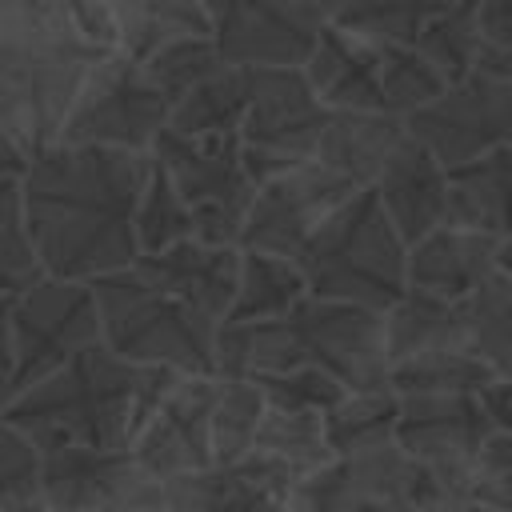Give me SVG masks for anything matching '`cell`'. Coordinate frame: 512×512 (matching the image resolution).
<instances>
[{
    "label": "cell",
    "mask_w": 512,
    "mask_h": 512,
    "mask_svg": "<svg viewBox=\"0 0 512 512\" xmlns=\"http://www.w3.org/2000/svg\"><path fill=\"white\" fill-rule=\"evenodd\" d=\"M480 24L484 40L512 48V0H480Z\"/></svg>",
    "instance_id": "7bdbcfd3"
},
{
    "label": "cell",
    "mask_w": 512,
    "mask_h": 512,
    "mask_svg": "<svg viewBox=\"0 0 512 512\" xmlns=\"http://www.w3.org/2000/svg\"><path fill=\"white\" fill-rule=\"evenodd\" d=\"M104 320V344L136 364H168L180 372H216V324L192 312L140 268L92 280Z\"/></svg>",
    "instance_id": "52a82bcc"
},
{
    "label": "cell",
    "mask_w": 512,
    "mask_h": 512,
    "mask_svg": "<svg viewBox=\"0 0 512 512\" xmlns=\"http://www.w3.org/2000/svg\"><path fill=\"white\" fill-rule=\"evenodd\" d=\"M304 364L332 372L352 392L392 388L384 312L308 292L284 316L220 324L216 332V372L224 376H264Z\"/></svg>",
    "instance_id": "277c9868"
},
{
    "label": "cell",
    "mask_w": 512,
    "mask_h": 512,
    "mask_svg": "<svg viewBox=\"0 0 512 512\" xmlns=\"http://www.w3.org/2000/svg\"><path fill=\"white\" fill-rule=\"evenodd\" d=\"M356 192L360 188L348 176H340L336 168L312 156L256 188L240 248L296 256L312 240V232Z\"/></svg>",
    "instance_id": "9a60e30c"
},
{
    "label": "cell",
    "mask_w": 512,
    "mask_h": 512,
    "mask_svg": "<svg viewBox=\"0 0 512 512\" xmlns=\"http://www.w3.org/2000/svg\"><path fill=\"white\" fill-rule=\"evenodd\" d=\"M464 504H492L512 512V432L496 428L464 480Z\"/></svg>",
    "instance_id": "ab89813d"
},
{
    "label": "cell",
    "mask_w": 512,
    "mask_h": 512,
    "mask_svg": "<svg viewBox=\"0 0 512 512\" xmlns=\"http://www.w3.org/2000/svg\"><path fill=\"white\" fill-rule=\"evenodd\" d=\"M372 188H376L380 204L388 208L392 224L400 228V236L408 240V248L452 220L448 164L412 128L400 140V148L388 156V164Z\"/></svg>",
    "instance_id": "ffe728a7"
},
{
    "label": "cell",
    "mask_w": 512,
    "mask_h": 512,
    "mask_svg": "<svg viewBox=\"0 0 512 512\" xmlns=\"http://www.w3.org/2000/svg\"><path fill=\"white\" fill-rule=\"evenodd\" d=\"M128 512H168V508H128Z\"/></svg>",
    "instance_id": "c3c4849f"
},
{
    "label": "cell",
    "mask_w": 512,
    "mask_h": 512,
    "mask_svg": "<svg viewBox=\"0 0 512 512\" xmlns=\"http://www.w3.org/2000/svg\"><path fill=\"white\" fill-rule=\"evenodd\" d=\"M316 296L388 312L408 292V240L392 224L376 188L348 196L296 252Z\"/></svg>",
    "instance_id": "5b68a950"
},
{
    "label": "cell",
    "mask_w": 512,
    "mask_h": 512,
    "mask_svg": "<svg viewBox=\"0 0 512 512\" xmlns=\"http://www.w3.org/2000/svg\"><path fill=\"white\" fill-rule=\"evenodd\" d=\"M404 136H408V116L332 108L328 128L316 148V160H324L328 168L348 176L356 188H372Z\"/></svg>",
    "instance_id": "603a6c76"
},
{
    "label": "cell",
    "mask_w": 512,
    "mask_h": 512,
    "mask_svg": "<svg viewBox=\"0 0 512 512\" xmlns=\"http://www.w3.org/2000/svg\"><path fill=\"white\" fill-rule=\"evenodd\" d=\"M436 500H452L448 488L392 440L384 448L332 456L300 476L288 512H412Z\"/></svg>",
    "instance_id": "30bf717a"
},
{
    "label": "cell",
    "mask_w": 512,
    "mask_h": 512,
    "mask_svg": "<svg viewBox=\"0 0 512 512\" xmlns=\"http://www.w3.org/2000/svg\"><path fill=\"white\" fill-rule=\"evenodd\" d=\"M408 128L448 168L512 144V80L468 72L464 80H452L436 100L416 108Z\"/></svg>",
    "instance_id": "2e32d148"
},
{
    "label": "cell",
    "mask_w": 512,
    "mask_h": 512,
    "mask_svg": "<svg viewBox=\"0 0 512 512\" xmlns=\"http://www.w3.org/2000/svg\"><path fill=\"white\" fill-rule=\"evenodd\" d=\"M496 268H500L504 276H512V236H504V240H500V252H496Z\"/></svg>",
    "instance_id": "f6af8a7d"
},
{
    "label": "cell",
    "mask_w": 512,
    "mask_h": 512,
    "mask_svg": "<svg viewBox=\"0 0 512 512\" xmlns=\"http://www.w3.org/2000/svg\"><path fill=\"white\" fill-rule=\"evenodd\" d=\"M168 124H172V100L148 76L144 60H132L128 52H112L84 80L60 140L152 152L156 136Z\"/></svg>",
    "instance_id": "8fae6325"
},
{
    "label": "cell",
    "mask_w": 512,
    "mask_h": 512,
    "mask_svg": "<svg viewBox=\"0 0 512 512\" xmlns=\"http://www.w3.org/2000/svg\"><path fill=\"white\" fill-rule=\"evenodd\" d=\"M152 152L56 140L20 176L28 228L52 276L96 280L140 264L136 204Z\"/></svg>",
    "instance_id": "6da1fadb"
},
{
    "label": "cell",
    "mask_w": 512,
    "mask_h": 512,
    "mask_svg": "<svg viewBox=\"0 0 512 512\" xmlns=\"http://www.w3.org/2000/svg\"><path fill=\"white\" fill-rule=\"evenodd\" d=\"M296 472L264 452L216 460L164 484L168 512H288Z\"/></svg>",
    "instance_id": "d6986e66"
},
{
    "label": "cell",
    "mask_w": 512,
    "mask_h": 512,
    "mask_svg": "<svg viewBox=\"0 0 512 512\" xmlns=\"http://www.w3.org/2000/svg\"><path fill=\"white\" fill-rule=\"evenodd\" d=\"M480 44H484L480 0H460L452 12H444V16L420 36L416 52L428 56V60L448 76V84H452V80H464V76L476 68Z\"/></svg>",
    "instance_id": "8d00e7d4"
},
{
    "label": "cell",
    "mask_w": 512,
    "mask_h": 512,
    "mask_svg": "<svg viewBox=\"0 0 512 512\" xmlns=\"http://www.w3.org/2000/svg\"><path fill=\"white\" fill-rule=\"evenodd\" d=\"M460 512H504V508H492V504H464Z\"/></svg>",
    "instance_id": "7dc6e473"
},
{
    "label": "cell",
    "mask_w": 512,
    "mask_h": 512,
    "mask_svg": "<svg viewBox=\"0 0 512 512\" xmlns=\"http://www.w3.org/2000/svg\"><path fill=\"white\" fill-rule=\"evenodd\" d=\"M112 56L72 20L68 0H0V152L4 176H24L32 156L64 136L68 112Z\"/></svg>",
    "instance_id": "7a4b0ae2"
},
{
    "label": "cell",
    "mask_w": 512,
    "mask_h": 512,
    "mask_svg": "<svg viewBox=\"0 0 512 512\" xmlns=\"http://www.w3.org/2000/svg\"><path fill=\"white\" fill-rule=\"evenodd\" d=\"M180 376L168 364L124 360L100 340L28 392L4 400V424L24 428L40 448H132Z\"/></svg>",
    "instance_id": "3957f363"
},
{
    "label": "cell",
    "mask_w": 512,
    "mask_h": 512,
    "mask_svg": "<svg viewBox=\"0 0 512 512\" xmlns=\"http://www.w3.org/2000/svg\"><path fill=\"white\" fill-rule=\"evenodd\" d=\"M228 60L220 56L212 32H196V36H180L172 44H164L160 52H152L144 60L148 76L168 92V100L176 104L184 92H192L200 80H208L212 72H220Z\"/></svg>",
    "instance_id": "74e56055"
},
{
    "label": "cell",
    "mask_w": 512,
    "mask_h": 512,
    "mask_svg": "<svg viewBox=\"0 0 512 512\" xmlns=\"http://www.w3.org/2000/svg\"><path fill=\"white\" fill-rule=\"evenodd\" d=\"M252 88H256V68L224 64L220 72H212L172 104V128L188 136L240 132L252 108Z\"/></svg>",
    "instance_id": "d4e9b609"
},
{
    "label": "cell",
    "mask_w": 512,
    "mask_h": 512,
    "mask_svg": "<svg viewBox=\"0 0 512 512\" xmlns=\"http://www.w3.org/2000/svg\"><path fill=\"white\" fill-rule=\"evenodd\" d=\"M476 396H480V404L488 408L492 424L504 428V432H512V376H496V380H488Z\"/></svg>",
    "instance_id": "b9f144b4"
},
{
    "label": "cell",
    "mask_w": 512,
    "mask_h": 512,
    "mask_svg": "<svg viewBox=\"0 0 512 512\" xmlns=\"http://www.w3.org/2000/svg\"><path fill=\"white\" fill-rule=\"evenodd\" d=\"M256 452L288 464L296 476H308V472H316L320 464H328L336 456L332 444H328L324 412H292V408H272V404L264 412Z\"/></svg>",
    "instance_id": "d6a6232c"
},
{
    "label": "cell",
    "mask_w": 512,
    "mask_h": 512,
    "mask_svg": "<svg viewBox=\"0 0 512 512\" xmlns=\"http://www.w3.org/2000/svg\"><path fill=\"white\" fill-rule=\"evenodd\" d=\"M212 412H216V372H184L172 392L156 404L132 452L156 480H176L196 468L216 464L212 444Z\"/></svg>",
    "instance_id": "e0dca14e"
},
{
    "label": "cell",
    "mask_w": 512,
    "mask_h": 512,
    "mask_svg": "<svg viewBox=\"0 0 512 512\" xmlns=\"http://www.w3.org/2000/svg\"><path fill=\"white\" fill-rule=\"evenodd\" d=\"M324 428L336 456L384 448L396 440V428H400V392L396 388L348 392L336 408L324 412Z\"/></svg>",
    "instance_id": "4dcf8cb0"
},
{
    "label": "cell",
    "mask_w": 512,
    "mask_h": 512,
    "mask_svg": "<svg viewBox=\"0 0 512 512\" xmlns=\"http://www.w3.org/2000/svg\"><path fill=\"white\" fill-rule=\"evenodd\" d=\"M76 28L104 52H120V20L108 0H68Z\"/></svg>",
    "instance_id": "60d3db41"
},
{
    "label": "cell",
    "mask_w": 512,
    "mask_h": 512,
    "mask_svg": "<svg viewBox=\"0 0 512 512\" xmlns=\"http://www.w3.org/2000/svg\"><path fill=\"white\" fill-rule=\"evenodd\" d=\"M500 372L484 364L464 344L452 348H428L404 360H392V388L400 396H444V392H480Z\"/></svg>",
    "instance_id": "f1b7e54d"
},
{
    "label": "cell",
    "mask_w": 512,
    "mask_h": 512,
    "mask_svg": "<svg viewBox=\"0 0 512 512\" xmlns=\"http://www.w3.org/2000/svg\"><path fill=\"white\" fill-rule=\"evenodd\" d=\"M384 340L388 356L404 360L428 348H452L464 344V320H460V300L412 288L384 312Z\"/></svg>",
    "instance_id": "4316f807"
},
{
    "label": "cell",
    "mask_w": 512,
    "mask_h": 512,
    "mask_svg": "<svg viewBox=\"0 0 512 512\" xmlns=\"http://www.w3.org/2000/svg\"><path fill=\"white\" fill-rule=\"evenodd\" d=\"M136 236H140V252H164L196 236V216L156 156H152V168H148V180L136 204Z\"/></svg>",
    "instance_id": "e575fe53"
},
{
    "label": "cell",
    "mask_w": 512,
    "mask_h": 512,
    "mask_svg": "<svg viewBox=\"0 0 512 512\" xmlns=\"http://www.w3.org/2000/svg\"><path fill=\"white\" fill-rule=\"evenodd\" d=\"M268 412V396L252 376L216 372V412H212V444L216 460H236L256 448L260 424Z\"/></svg>",
    "instance_id": "836d02e7"
},
{
    "label": "cell",
    "mask_w": 512,
    "mask_h": 512,
    "mask_svg": "<svg viewBox=\"0 0 512 512\" xmlns=\"http://www.w3.org/2000/svg\"><path fill=\"white\" fill-rule=\"evenodd\" d=\"M4 304V400L28 392L72 356L104 340L92 280L48 276Z\"/></svg>",
    "instance_id": "ba28073f"
},
{
    "label": "cell",
    "mask_w": 512,
    "mask_h": 512,
    "mask_svg": "<svg viewBox=\"0 0 512 512\" xmlns=\"http://www.w3.org/2000/svg\"><path fill=\"white\" fill-rule=\"evenodd\" d=\"M240 264H244L240 244H208L200 236H188L164 252H144L136 268L220 328L240 288Z\"/></svg>",
    "instance_id": "44dd1931"
},
{
    "label": "cell",
    "mask_w": 512,
    "mask_h": 512,
    "mask_svg": "<svg viewBox=\"0 0 512 512\" xmlns=\"http://www.w3.org/2000/svg\"><path fill=\"white\" fill-rule=\"evenodd\" d=\"M0 276H4L0 300H16L52 276L40 256V244L28 228L20 176H4V188H0Z\"/></svg>",
    "instance_id": "1f68e13d"
},
{
    "label": "cell",
    "mask_w": 512,
    "mask_h": 512,
    "mask_svg": "<svg viewBox=\"0 0 512 512\" xmlns=\"http://www.w3.org/2000/svg\"><path fill=\"white\" fill-rule=\"evenodd\" d=\"M152 156L168 168V176L184 192L196 216V236L208 244H240L260 188L244 164L240 132L188 136L168 124L156 136Z\"/></svg>",
    "instance_id": "9c48e42d"
},
{
    "label": "cell",
    "mask_w": 512,
    "mask_h": 512,
    "mask_svg": "<svg viewBox=\"0 0 512 512\" xmlns=\"http://www.w3.org/2000/svg\"><path fill=\"white\" fill-rule=\"evenodd\" d=\"M496 252V236L448 220L408 248V284L448 300H464L496 272Z\"/></svg>",
    "instance_id": "7402d4cb"
},
{
    "label": "cell",
    "mask_w": 512,
    "mask_h": 512,
    "mask_svg": "<svg viewBox=\"0 0 512 512\" xmlns=\"http://www.w3.org/2000/svg\"><path fill=\"white\" fill-rule=\"evenodd\" d=\"M212 40L228 64L304 68L324 24L280 0H208Z\"/></svg>",
    "instance_id": "ac0fdd59"
},
{
    "label": "cell",
    "mask_w": 512,
    "mask_h": 512,
    "mask_svg": "<svg viewBox=\"0 0 512 512\" xmlns=\"http://www.w3.org/2000/svg\"><path fill=\"white\" fill-rule=\"evenodd\" d=\"M120 20V52L148 60L164 44L196 32H212L208 0H108Z\"/></svg>",
    "instance_id": "83f0119b"
},
{
    "label": "cell",
    "mask_w": 512,
    "mask_h": 512,
    "mask_svg": "<svg viewBox=\"0 0 512 512\" xmlns=\"http://www.w3.org/2000/svg\"><path fill=\"white\" fill-rule=\"evenodd\" d=\"M304 72L328 108L356 112L412 116L448 88V76L416 48L344 28L336 20L324 24Z\"/></svg>",
    "instance_id": "8992f818"
},
{
    "label": "cell",
    "mask_w": 512,
    "mask_h": 512,
    "mask_svg": "<svg viewBox=\"0 0 512 512\" xmlns=\"http://www.w3.org/2000/svg\"><path fill=\"white\" fill-rule=\"evenodd\" d=\"M448 188L452 224L488 232L496 240L512 236V144L448 168Z\"/></svg>",
    "instance_id": "cb8c5ba5"
},
{
    "label": "cell",
    "mask_w": 512,
    "mask_h": 512,
    "mask_svg": "<svg viewBox=\"0 0 512 512\" xmlns=\"http://www.w3.org/2000/svg\"><path fill=\"white\" fill-rule=\"evenodd\" d=\"M464 348L492 364L500 376H512V276L500 268L460 300Z\"/></svg>",
    "instance_id": "f546056e"
},
{
    "label": "cell",
    "mask_w": 512,
    "mask_h": 512,
    "mask_svg": "<svg viewBox=\"0 0 512 512\" xmlns=\"http://www.w3.org/2000/svg\"><path fill=\"white\" fill-rule=\"evenodd\" d=\"M308 276L296 264V256H276L260 248H244L240 264V288L224 316V324H248V320H272L296 308L308 296Z\"/></svg>",
    "instance_id": "484cf974"
},
{
    "label": "cell",
    "mask_w": 512,
    "mask_h": 512,
    "mask_svg": "<svg viewBox=\"0 0 512 512\" xmlns=\"http://www.w3.org/2000/svg\"><path fill=\"white\" fill-rule=\"evenodd\" d=\"M492 432H496V424L476 392L400 396L396 444L408 456H416L448 488V496L456 504H464V480Z\"/></svg>",
    "instance_id": "4fadbf2b"
},
{
    "label": "cell",
    "mask_w": 512,
    "mask_h": 512,
    "mask_svg": "<svg viewBox=\"0 0 512 512\" xmlns=\"http://www.w3.org/2000/svg\"><path fill=\"white\" fill-rule=\"evenodd\" d=\"M472 72H484V76H496V80H512V48L496 44V40H484Z\"/></svg>",
    "instance_id": "ee69618b"
},
{
    "label": "cell",
    "mask_w": 512,
    "mask_h": 512,
    "mask_svg": "<svg viewBox=\"0 0 512 512\" xmlns=\"http://www.w3.org/2000/svg\"><path fill=\"white\" fill-rule=\"evenodd\" d=\"M464 504H452V500H436V504H424V508H412V512H460Z\"/></svg>",
    "instance_id": "bcb514c9"
},
{
    "label": "cell",
    "mask_w": 512,
    "mask_h": 512,
    "mask_svg": "<svg viewBox=\"0 0 512 512\" xmlns=\"http://www.w3.org/2000/svg\"><path fill=\"white\" fill-rule=\"evenodd\" d=\"M272 408H292V412H328L336 408L352 388L344 380H336L332 372L304 364V368H288V372H264L252 376Z\"/></svg>",
    "instance_id": "f35d334b"
},
{
    "label": "cell",
    "mask_w": 512,
    "mask_h": 512,
    "mask_svg": "<svg viewBox=\"0 0 512 512\" xmlns=\"http://www.w3.org/2000/svg\"><path fill=\"white\" fill-rule=\"evenodd\" d=\"M456 4L460 0H348L336 12V24L416 48L420 36Z\"/></svg>",
    "instance_id": "d590c367"
},
{
    "label": "cell",
    "mask_w": 512,
    "mask_h": 512,
    "mask_svg": "<svg viewBox=\"0 0 512 512\" xmlns=\"http://www.w3.org/2000/svg\"><path fill=\"white\" fill-rule=\"evenodd\" d=\"M332 108L304 68H256L252 108L240 128L244 164L256 184L316 156Z\"/></svg>",
    "instance_id": "7c38bea8"
},
{
    "label": "cell",
    "mask_w": 512,
    "mask_h": 512,
    "mask_svg": "<svg viewBox=\"0 0 512 512\" xmlns=\"http://www.w3.org/2000/svg\"><path fill=\"white\" fill-rule=\"evenodd\" d=\"M44 492L56 512L168 508L164 480H156L132 448H44Z\"/></svg>",
    "instance_id": "5bb4252c"
}]
</instances>
